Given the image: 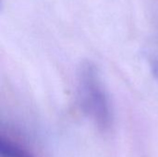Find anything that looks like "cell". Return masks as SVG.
Listing matches in <instances>:
<instances>
[{
  "mask_svg": "<svg viewBox=\"0 0 158 157\" xmlns=\"http://www.w3.org/2000/svg\"><path fill=\"white\" fill-rule=\"evenodd\" d=\"M79 93L81 105L98 127L108 129L112 121L108 99L96 69L91 64H85L81 68Z\"/></svg>",
  "mask_w": 158,
  "mask_h": 157,
  "instance_id": "cell-1",
  "label": "cell"
},
{
  "mask_svg": "<svg viewBox=\"0 0 158 157\" xmlns=\"http://www.w3.org/2000/svg\"><path fill=\"white\" fill-rule=\"evenodd\" d=\"M0 154L2 157H33L25 149L5 138L0 141Z\"/></svg>",
  "mask_w": 158,
  "mask_h": 157,
  "instance_id": "cell-2",
  "label": "cell"
}]
</instances>
